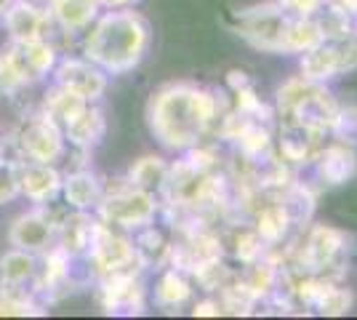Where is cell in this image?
I'll return each instance as SVG.
<instances>
[{
  "label": "cell",
  "mask_w": 357,
  "mask_h": 320,
  "mask_svg": "<svg viewBox=\"0 0 357 320\" xmlns=\"http://www.w3.org/2000/svg\"><path fill=\"white\" fill-rule=\"evenodd\" d=\"M147 118L152 134L163 147L187 153L200 144L219 118V99L206 89L174 83L149 99Z\"/></svg>",
  "instance_id": "obj_1"
},
{
  "label": "cell",
  "mask_w": 357,
  "mask_h": 320,
  "mask_svg": "<svg viewBox=\"0 0 357 320\" xmlns=\"http://www.w3.org/2000/svg\"><path fill=\"white\" fill-rule=\"evenodd\" d=\"M83 35V56L107 75L131 73L149 48V24L131 8L99 14Z\"/></svg>",
  "instance_id": "obj_2"
},
{
  "label": "cell",
  "mask_w": 357,
  "mask_h": 320,
  "mask_svg": "<svg viewBox=\"0 0 357 320\" xmlns=\"http://www.w3.org/2000/svg\"><path fill=\"white\" fill-rule=\"evenodd\" d=\"M59 56V48L51 40H11L0 51V96H19L43 83L54 73Z\"/></svg>",
  "instance_id": "obj_3"
},
{
  "label": "cell",
  "mask_w": 357,
  "mask_h": 320,
  "mask_svg": "<svg viewBox=\"0 0 357 320\" xmlns=\"http://www.w3.org/2000/svg\"><path fill=\"white\" fill-rule=\"evenodd\" d=\"M8 153L19 160H32V163H54L59 166L70 153V144L61 134V128L38 107L35 112L22 115L16 123L11 137L6 139Z\"/></svg>",
  "instance_id": "obj_4"
},
{
  "label": "cell",
  "mask_w": 357,
  "mask_h": 320,
  "mask_svg": "<svg viewBox=\"0 0 357 320\" xmlns=\"http://www.w3.org/2000/svg\"><path fill=\"white\" fill-rule=\"evenodd\" d=\"M278 105L285 123H296L310 131L326 134L339 115V105L333 96L320 86V80H291L278 93Z\"/></svg>",
  "instance_id": "obj_5"
},
{
  "label": "cell",
  "mask_w": 357,
  "mask_h": 320,
  "mask_svg": "<svg viewBox=\"0 0 357 320\" xmlns=\"http://www.w3.org/2000/svg\"><path fill=\"white\" fill-rule=\"evenodd\" d=\"M155 213H158V198L152 192L134 187L126 176L115 182H105V195L96 208V216L105 224L123 232H131V229L136 232L139 227L155 222Z\"/></svg>",
  "instance_id": "obj_6"
},
{
  "label": "cell",
  "mask_w": 357,
  "mask_h": 320,
  "mask_svg": "<svg viewBox=\"0 0 357 320\" xmlns=\"http://www.w3.org/2000/svg\"><path fill=\"white\" fill-rule=\"evenodd\" d=\"M86 261H89L96 280L105 275L142 273L144 270V261L136 251L134 238H128L123 229L109 227L105 222H99V232H96V241L91 245Z\"/></svg>",
  "instance_id": "obj_7"
},
{
  "label": "cell",
  "mask_w": 357,
  "mask_h": 320,
  "mask_svg": "<svg viewBox=\"0 0 357 320\" xmlns=\"http://www.w3.org/2000/svg\"><path fill=\"white\" fill-rule=\"evenodd\" d=\"M357 67V32H328L323 40L304 51L301 73L310 80H326V77L342 75Z\"/></svg>",
  "instance_id": "obj_8"
},
{
  "label": "cell",
  "mask_w": 357,
  "mask_h": 320,
  "mask_svg": "<svg viewBox=\"0 0 357 320\" xmlns=\"http://www.w3.org/2000/svg\"><path fill=\"white\" fill-rule=\"evenodd\" d=\"M291 24L294 16L283 11L278 3L240 11V35L256 48L272 54H291Z\"/></svg>",
  "instance_id": "obj_9"
},
{
  "label": "cell",
  "mask_w": 357,
  "mask_h": 320,
  "mask_svg": "<svg viewBox=\"0 0 357 320\" xmlns=\"http://www.w3.org/2000/svg\"><path fill=\"white\" fill-rule=\"evenodd\" d=\"M96 299L109 315H139L144 312L147 291L142 283V273H118L99 277Z\"/></svg>",
  "instance_id": "obj_10"
},
{
  "label": "cell",
  "mask_w": 357,
  "mask_h": 320,
  "mask_svg": "<svg viewBox=\"0 0 357 320\" xmlns=\"http://www.w3.org/2000/svg\"><path fill=\"white\" fill-rule=\"evenodd\" d=\"M0 19L14 43H24V40H51L54 43L56 40V27L51 22L45 3L14 0Z\"/></svg>",
  "instance_id": "obj_11"
},
{
  "label": "cell",
  "mask_w": 357,
  "mask_h": 320,
  "mask_svg": "<svg viewBox=\"0 0 357 320\" xmlns=\"http://www.w3.org/2000/svg\"><path fill=\"white\" fill-rule=\"evenodd\" d=\"M51 75L54 86H61L89 102H99L107 91V73L86 56H59Z\"/></svg>",
  "instance_id": "obj_12"
},
{
  "label": "cell",
  "mask_w": 357,
  "mask_h": 320,
  "mask_svg": "<svg viewBox=\"0 0 357 320\" xmlns=\"http://www.w3.org/2000/svg\"><path fill=\"white\" fill-rule=\"evenodd\" d=\"M344 251H347L344 232L333 227H314L301 251V267L307 270V277H326L333 267L342 264Z\"/></svg>",
  "instance_id": "obj_13"
},
{
  "label": "cell",
  "mask_w": 357,
  "mask_h": 320,
  "mask_svg": "<svg viewBox=\"0 0 357 320\" xmlns=\"http://www.w3.org/2000/svg\"><path fill=\"white\" fill-rule=\"evenodd\" d=\"M8 241L14 248L32 251V254H43L51 245H56V224L51 222V216L43 211V206H35L32 211L16 216Z\"/></svg>",
  "instance_id": "obj_14"
},
{
  "label": "cell",
  "mask_w": 357,
  "mask_h": 320,
  "mask_svg": "<svg viewBox=\"0 0 357 320\" xmlns=\"http://www.w3.org/2000/svg\"><path fill=\"white\" fill-rule=\"evenodd\" d=\"M61 179H64V171L54 163L19 160V195L30 200L32 206L59 198Z\"/></svg>",
  "instance_id": "obj_15"
},
{
  "label": "cell",
  "mask_w": 357,
  "mask_h": 320,
  "mask_svg": "<svg viewBox=\"0 0 357 320\" xmlns=\"http://www.w3.org/2000/svg\"><path fill=\"white\" fill-rule=\"evenodd\" d=\"M105 195V182L91 171V168H70L64 171L59 198L73 208V211H91L96 213L99 203Z\"/></svg>",
  "instance_id": "obj_16"
},
{
  "label": "cell",
  "mask_w": 357,
  "mask_h": 320,
  "mask_svg": "<svg viewBox=\"0 0 357 320\" xmlns=\"http://www.w3.org/2000/svg\"><path fill=\"white\" fill-rule=\"evenodd\" d=\"M45 8L56 27V38H75L83 35L93 24V19L102 14L96 0H45ZM56 46V40H54Z\"/></svg>",
  "instance_id": "obj_17"
},
{
  "label": "cell",
  "mask_w": 357,
  "mask_h": 320,
  "mask_svg": "<svg viewBox=\"0 0 357 320\" xmlns=\"http://www.w3.org/2000/svg\"><path fill=\"white\" fill-rule=\"evenodd\" d=\"M105 131H107V121H105L102 107H99V102H89L86 109H83L61 134H64L67 144H70L73 150L91 153V150L105 139Z\"/></svg>",
  "instance_id": "obj_18"
},
{
  "label": "cell",
  "mask_w": 357,
  "mask_h": 320,
  "mask_svg": "<svg viewBox=\"0 0 357 320\" xmlns=\"http://www.w3.org/2000/svg\"><path fill=\"white\" fill-rule=\"evenodd\" d=\"M38 267H40V254L11 248L6 257H0V286L3 289H24L35 294Z\"/></svg>",
  "instance_id": "obj_19"
},
{
  "label": "cell",
  "mask_w": 357,
  "mask_h": 320,
  "mask_svg": "<svg viewBox=\"0 0 357 320\" xmlns=\"http://www.w3.org/2000/svg\"><path fill=\"white\" fill-rule=\"evenodd\" d=\"M314 160H317V174L326 184H344L347 179H352L357 171V155L347 142L317 150Z\"/></svg>",
  "instance_id": "obj_20"
},
{
  "label": "cell",
  "mask_w": 357,
  "mask_h": 320,
  "mask_svg": "<svg viewBox=\"0 0 357 320\" xmlns=\"http://www.w3.org/2000/svg\"><path fill=\"white\" fill-rule=\"evenodd\" d=\"M165 174H168V163H163V158H155V155H147L142 160H136L134 166L128 168L126 179L139 187V190H147L152 195H160L165 182Z\"/></svg>",
  "instance_id": "obj_21"
},
{
  "label": "cell",
  "mask_w": 357,
  "mask_h": 320,
  "mask_svg": "<svg viewBox=\"0 0 357 320\" xmlns=\"http://www.w3.org/2000/svg\"><path fill=\"white\" fill-rule=\"evenodd\" d=\"M192 296V286L187 280V273H181L176 267H171L168 273L160 275L158 286H155V302L165 310H174V307H181L187 299Z\"/></svg>",
  "instance_id": "obj_22"
},
{
  "label": "cell",
  "mask_w": 357,
  "mask_h": 320,
  "mask_svg": "<svg viewBox=\"0 0 357 320\" xmlns=\"http://www.w3.org/2000/svg\"><path fill=\"white\" fill-rule=\"evenodd\" d=\"M291 224H294V216L288 213L283 200H278V203H269L267 208H261V213H259V229L256 232H259L261 241L278 243L285 232H288Z\"/></svg>",
  "instance_id": "obj_23"
},
{
  "label": "cell",
  "mask_w": 357,
  "mask_h": 320,
  "mask_svg": "<svg viewBox=\"0 0 357 320\" xmlns=\"http://www.w3.org/2000/svg\"><path fill=\"white\" fill-rule=\"evenodd\" d=\"M19 198V158L8 153V147L0 150V206Z\"/></svg>",
  "instance_id": "obj_24"
},
{
  "label": "cell",
  "mask_w": 357,
  "mask_h": 320,
  "mask_svg": "<svg viewBox=\"0 0 357 320\" xmlns=\"http://www.w3.org/2000/svg\"><path fill=\"white\" fill-rule=\"evenodd\" d=\"M278 6L291 16H314L326 6V0H278Z\"/></svg>",
  "instance_id": "obj_25"
},
{
  "label": "cell",
  "mask_w": 357,
  "mask_h": 320,
  "mask_svg": "<svg viewBox=\"0 0 357 320\" xmlns=\"http://www.w3.org/2000/svg\"><path fill=\"white\" fill-rule=\"evenodd\" d=\"M96 3H99V8L112 11V8H134L139 0H96Z\"/></svg>",
  "instance_id": "obj_26"
},
{
  "label": "cell",
  "mask_w": 357,
  "mask_h": 320,
  "mask_svg": "<svg viewBox=\"0 0 357 320\" xmlns=\"http://www.w3.org/2000/svg\"><path fill=\"white\" fill-rule=\"evenodd\" d=\"M339 3H342L339 8H342L347 16H357V0H339Z\"/></svg>",
  "instance_id": "obj_27"
},
{
  "label": "cell",
  "mask_w": 357,
  "mask_h": 320,
  "mask_svg": "<svg viewBox=\"0 0 357 320\" xmlns=\"http://www.w3.org/2000/svg\"><path fill=\"white\" fill-rule=\"evenodd\" d=\"M11 3H14V0H0V16L6 14V8H8V6H11Z\"/></svg>",
  "instance_id": "obj_28"
},
{
  "label": "cell",
  "mask_w": 357,
  "mask_h": 320,
  "mask_svg": "<svg viewBox=\"0 0 357 320\" xmlns=\"http://www.w3.org/2000/svg\"><path fill=\"white\" fill-rule=\"evenodd\" d=\"M3 147H6V142H0V150H3Z\"/></svg>",
  "instance_id": "obj_29"
}]
</instances>
